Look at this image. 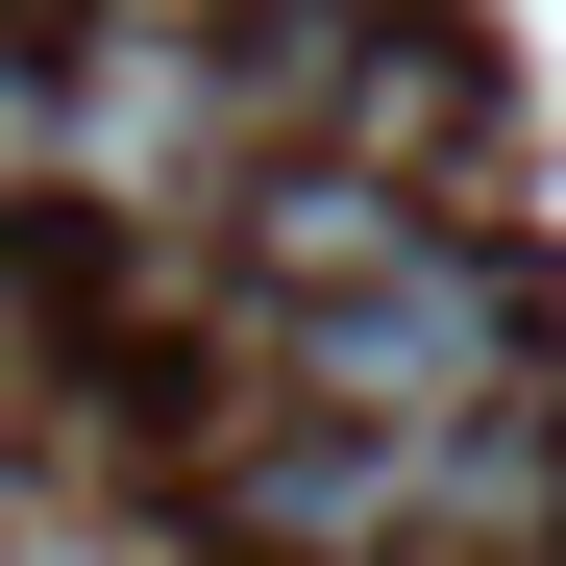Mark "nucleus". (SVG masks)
Segmentation results:
<instances>
[{"label": "nucleus", "instance_id": "1", "mask_svg": "<svg viewBox=\"0 0 566 566\" xmlns=\"http://www.w3.org/2000/svg\"><path fill=\"white\" fill-rule=\"evenodd\" d=\"M296 395H321L345 443H443V419L517 395V296H493L468 247H395L369 296H296Z\"/></svg>", "mask_w": 566, "mask_h": 566}, {"label": "nucleus", "instance_id": "2", "mask_svg": "<svg viewBox=\"0 0 566 566\" xmlns=\"http://www.w3.org/2000/svg\"><path fill=\"white\" fill-rule=\"evenodd\" d=\"M247 124H271L247 74H198V50H148V25H99V74L50 99V148L99 172V198H198V172H222Z\"/></svg>", "mask_w": 566, "mask_h": 566}, {"label": "nucleus", "instance_id": "3", "mask_svg": "<svg viewBox=\"0 0 566 566\" xmlns=\"http://www.w3.org/2000/svg\"><path fill=\"white\" fill-rule=\"evenodd\" d=\"M395 247H419V198H395V172H345V148L247 198V271H271V296H369Z\"/></svg>", "mask_w": 566, "mask_h": 566}, {"label": "nucleus", "instance_id": "4", "mask_svg": "<svg viewBox=\"0 0 566 566\" xmlns=\"http://www.w3.org/2000/svg\"><path fill=\"white\" fill-rule=\"evenodd\" d=\"M99 25H148V50H222V25H247V0H99Z\"/></svg>", "mask_w": 566, "mask_h": 566}, {"label": "nucleus", "instance_id": "5", "mask_svg": "<svg viewBox=\"0 0 566 566\" xmlns=\"http://www.w3.org/2000/svg\"><path fill=\"white\" fill-rule=\"evenodd\" d=\"M25 172H50V99H25V74H0V198H25Z\"/></svg>", "mask_w": 566, "mask_h": 566}]
</instances>
